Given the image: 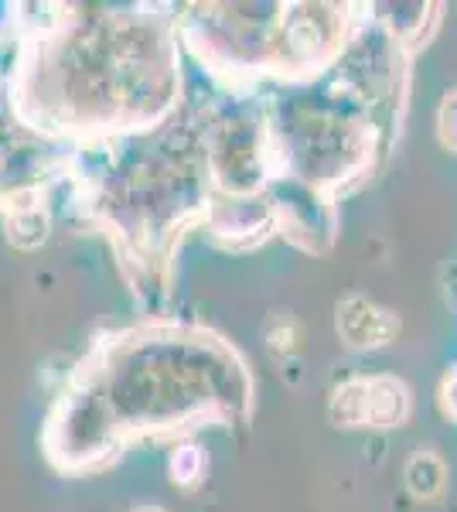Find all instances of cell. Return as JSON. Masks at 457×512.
I'll list each match as a JSON object with an SVG mask.
<instances>
[{
    "label": "cell",
    "mask_w": 457,
    "mask_h": 512,
    "mask_svg": "<svg viewBox=\"0 0 457 512\" xmlns=\"http://www.w3.org/2000/svg\"><path fill=\"white\" fill-rule=\"evenodd\" d=\"M35 76L38 117L65 127L130 130L147 127L171 106L174 59L168 35L137 14H65L55 31L41 35Z\"/></svg>",
    "instance_id": "6da1fadb"
},
{
    "label": "cell",
    "mask_w": 457,
    "mask_h": 512,
    "mask_svg": "<svg viewBox=\"0 0 457 512\" xmlns=\"http://www.w3.org/2000/svg\"><path fill=\"white\" fill-rule=\"evenodd\" d=\"M123 437L127 434L120 431V424H116L113 410L99 396L96 383L89 379L86 369H79L69 393L55 407L52 424H48V454L62 468L76 472V468L103 465L106 458H113L116 448L123 444Z\"/></svg>",
    "instance_id": "7a4b0ae2"
},
{
    "label": "cell",
    "mask_w": 457,
    "mask_h": 512,
    "mask_svg": "<svg viewBox=\"0 0 457 512\" xmlns=\"http://www.w3.org/2000/svg\"><path fill=\"white\" fill-rule=\"evenodd\" d=\"M134 512H161V509H154V506H137Z\"/></svg>",
    "instance_id": "3957f363"
}]
</instances>
